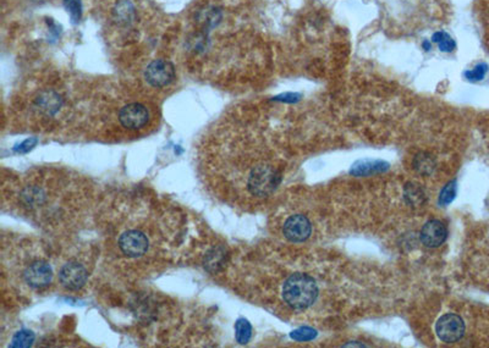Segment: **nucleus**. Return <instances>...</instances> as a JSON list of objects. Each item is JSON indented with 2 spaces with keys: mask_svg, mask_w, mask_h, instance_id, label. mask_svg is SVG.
<instances>
[{
  "mask_svg": "<svg viewBox=\"0 0 489 348\" xmlns=\"http://www.w3.org/2000/svg\"><path fill=\"white\" fill-rule=\"evenodd\" d=\"M433 42L438 45L439 50L445 53H450L455 50V42L448 33L445 32H437L433 36Z\"/></svg>",
  "mask_w": 489,
  "mask_h": 348,
  "instance_id": "obj_14",
  "label": "nucleus"
},
{
  "mask_svg": "<svg viewBox=\"0 0 489 348\" xmlns=\"http://www.w3.org/2000/svg\"><path fill=\"white\" fill-rule=\"evenodd\" d=\"M318 296L316 281L306 274H293L283 286V298L289 307L302 310L312 305Z\"/></svg>",
  "mask_w": 489,
  "mask_h": 348,
  "instance_id": "obj_1",
  "label": "nucleus"
},
{
  "mask_svg": "<svg viewBox=\"0 0 489 348\" xmlns=\"http://www.w3.org/2000/svg\"><path fill=\"white\" fill-rule=\"evenodd\" d=\"M280 175L272 167L261 165L251 172L249 188L256 196H267L278 186Z\"/></svg>",
  "mask_w": 489,
  "mask_h": 348,
  "instance_id": "obj_2",
  "label": "nucleus"
},
{
  "mask_svg": "<svg viewBox=\"0 0 489 348\" xmlns=\"http://www.w3.org/2000/svg\"><path fill=\"white\" fill-rule=\"evenodd\" d=\"M145 79L152 87L163 89L175 80V69L170 61L166 60H154L147 66Z\"/></svg>",
  "mask_w": 489,
  "mask_h": 348,
  "instance_id": "obj_4",
  "label": "nucleus"
},
{
  "mask_svg": "<svg viewBox=\"0 0 489 348\" xmlns=\"http://www.w3.org/2000/svg\"><path fill=\"white\" fill-rule=\"evenodd\" d=\"M484 71H486V69H484V66H482V65H479L477 68H474L472 71H469L467 74H466V76H467V79L469 80H481L482 77H483L484 75Z\"/></svg>",
  "mask_w": 489,
  "mask_h": 348,
  "instance_id": "obj_21",
  "label": "nucleus"
},
{
  "mask_svg": "<svg viewBox=\"0 0 489 348\" xmlns=\"http://www.w3.org/2000/svg\"><path fill=\"white\" fill-rule=\"evenodd\" d=\"M423 47H425V50H430V43H428V42H425V43H423Z\"/></svg>",
  "mask_w": 489,
  "mask_h": 348,
  "instance_id": "obj_22",
  "label": "nucleus"
},
{
  "mask_svg": "<svg viewBox=\"0 0 489 348\" xmlns=\"http://www.w3.org/2000/svg\"><path fill=\"white\" fill-rule=\"evenodd\" d=\"M41 107L43 110H47V112H57L59 107H60V99L58 98V96L54 93H48L41 97Z\"/></svg>",
  "mask_w": 489,
  "mask_h": 348,
  "instance_id": "obj_16",
  "label": "nucleus"
},
{
  "mask_svg": "<svg viewBox=\"0 0 489 348\" xmlns=\"http://www.w3.org/2000/svg\"><path fill=\"white\" fill-rule=\"evenodd\" d=\"M65 6L68 9V14L71 16L73 22H78L82 15V8L80 0H65Z\"/></svg>",
  "mask_w": 489,
  "mask_h": 348,
  "instance_id": "obj_19",
  "label": "nucleus"
},
{
  "mask_svg": "<svg viewBox=\"0 0 489 348\" xmlns=\"http://www.w3.org/2000/svg\"><path fill=\"white\" fill-rule=\"evenodd\" d=\"M251 336H252V328H251V324L249 323V320H246L245 318H240L235 324V338H236V341L241 343V345H246L251 340Z\"/></svg>",
  "mask_w": 489,
  "mask_h": 348,
  "instance_id": "obj_12",
  "label": "nucleus"
},
{
  "mask_svg": "<svg viewBox=\"0 0 489 348\" xmlns=\"http://www.w3.org/2000/svg\"><path fill=\"white\" fill-rule=\"evenodd\" d=\"M317 336V333L311 328H301L291 333V338L296 341H311Z\"/></svg>",
  "mask_w": 489,
  "mask_h": 348,
  "instance_id": "obj_20",
  "label": "nucleus"
},
{
  "mask_svg": "<svg viewBox=\"0 0 489 348\" xmlns=\"http://www.w3.org/2000/svg\"><path fill=\"white\" fill-rule=\"evenodd\" d=\"M26 282L34 289L47 287L53 279V270L45 262H34L24 271Z\"/></svg>",
  "mask_w": 489,
  "mask_h": 348,
  "instance_id": "obj_9",
  "label": "nucleus"
},
{
  "mask_svg": "<svg viewBox=\"0 0 489 348\" xmlns=\"http://www.w3.org/2000/svg\"><path fill=\"white\" fill-rule=\"evenodd\" d=\"M389 169L388 162H381V160H360L356 164H353L351 167V174L355 176L363 177L370 176V175H376L379 172H386Z\"/></svg>",
  "mask_w": 489,
  "mask_h": 348,
  "instance_id": "obj_11",
  "label": "nucleus"
},
{
  "mask_svg": "<svg viewBox=\"0 0 489 348\" xmlns=\"http://www.w3.org/2000/svg\"><path fill=\"white\" fill-rule=\"evenodd\" d=\"M433 159L430 157V156H425V154H421V156H417L415 160V167L421 172V174H430L432 170H433Z\"/></svg>",
  "mask_w": 489,
  "mask_h": 348,
  "instance_id": "obj_17",
  "label": "nucleus"
},
{
  "mask_svg": "<svg viewBox=\"0 0 489 348\" xmlns=\"http://www.w3.org/2000/svg\"><path fill=\"white\" fill-rule=\"evenodd\" d=\"M435 333L443 342H458L464 336V320L458 314H445L437 321Z\"/></svg>",
  "mask_w": 489,
  "mask_h": 348,
  "instance_id": "obj_3",
  "label": "nucleus"
},
{
  "mask_svg": "<svg viewBox=\"0 0 489 348\" xmlns=\"http://www.w3.org/2000/svg\"><path fill=\"white\" fill-rule=\"evenodd\" d=\"M34 333L27 331V330H22V331H19L15 335L14 338H13V343H11V347H29L34 343Z\"/></svg>",
  "mask_w": 489,
  "mask_h": 348,
  "instance_id": "obj_15",
  "label": "nucleus"
},
{
  "mask_svg": "<svg viewBox=\"0 0 489 348\" xmlns=\"http://www.w3.org/2000/svg\"><path fill=\"white\" fill-rule=\"evenodd\" d=\"M59 280L65 289L76 291L83 287L88 280L86 268L76 262H70L64 265L59 271Z\"/></svg>",
  "mask_w": 489,
  "mask_h": 348,
  "instance_id": "obj_7",
  "label": "nucleus"
},
{
  "mask_svg": "<svg viewBox=\"0 0 489 348\" xmlns=\"http://www.w3.org/2000/svg\"><path fill=\"white\" fill-rule=\"evenodd\" d=\"M406 201L410 203L411 206H420L425 199V193L417 185H407L405 188Z\"/></svg>",
  "mask_w": 489,
  "mask_h": 348,
  "instance_id": "obj_13",
  "label": "nucleus"
},
{
  "mask_svg": "<svg viewBox=\"0 0 489 348\" xmlns=\"http://www.w3.org/2000/svg\"><path fill=\"white\" fill-rule=\"evenodd\" d=\"M456 195V186L455 182H449L446 186L440 192L439 203L440 206H448L450 204Z\"/></svg>",
  "mask_w": 489,
  "mask_h": 348,
  "instance_id": "obj_18",
  "label": "nucleus"
},
{
  "mask_svg": "<svg viewBox=\"0 0 489 348\" xmlns=\"http://www.w3.org/2000/svg\"><path fill=\"white\" fill-rule=\"evenodd\" d=\"M283 232L289 241L298 243L307 240L312 232V225L306 216L296 214L290 216L288 220L285 221Z\"/></svg>",
  "mask_w": 489,
  "mask_h": 348,
  "instance_id": "obj_8",
  "label": "nucleus"
},
{
  "mask_svg": "<svg viewBox=\"0 0 489 348\" xmlns=\"http://www.w3.org/2000/svg\"><path fill=\"white\" fill-rule=\"evenodd\" d=\"M148 247L149 241L141 231H126L119 239V248L124 255L130 258H138L146 255Z\"/></svg>",
  "mask_w": 489,
  "mask_h": 348,
  "instance_id": "obj_5",
  "label": "nucleus"
},
{
  "mask_svg": "<svg viewBox=\"0 0 489 348\" xmlns=\"http://www.w3.org/2000/svg\"><path fill=\"white\" fill-rule=\"evenodd\" d=\"M119 121L129 130H140L149 121V112L142 104H127L119 112Z\"/></svg>",
  "mask_w": 489,
  "mask_h": 348,
  "instance_id": "obj_6",
  "label": "nucleus"
},
{
  "mask_svg": "<svg viewBox=\"0 0 489 348\" xmlns=\"http://www.w3.org/2000/svg\"><path fill=\"white\" fill-rule=\"evenodd\" d=\"M448 237V229L440 220H430L421 231V241L425 247L437 248L444 243Z\"/></svg>",
  "mask_w": 489,
  "mask_h": 348,
  "instance_id": "obj_10",
  "label": "nucleus"
}]
</instances>
